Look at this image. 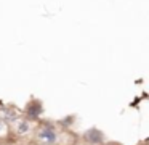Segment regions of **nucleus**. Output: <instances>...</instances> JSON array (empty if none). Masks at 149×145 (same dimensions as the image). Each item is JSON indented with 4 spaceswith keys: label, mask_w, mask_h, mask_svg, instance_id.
Masks as SVG:
<instances>
[{
    "label": "nucleus",
    "mask_w": 149,
    "mask_h": 145,
    "mask_svg": "<svg viewBox=\"0 0 149 145\" xmlns=\"http://www.w3.org/2000/svg\"><path fill=\"white\" fill-rule=\"evenodd\" d=\"M2 144H3V142H2V139H0V145H2Z\"/></svg>",
    "instance_id": "1a4fd4ad"
},
{
    "label": "nucleus",
    "mask_w": 149,
    "mask_h": 145,
    "mask_svg": "<svg viewBox=\"0 0 149 145\" xmlns=\"http://www.w3.org/2000/svg\"><path fill=\"white\" fill-rule=\"evenodd\" d=\"M103 145H123V144H120V142H117V140H111V142H104Z\"/></svg>",
    "instance_id": "0eeeda50"
},
{
    "label": "nucleus",
    "mask_w": 149,
    "mask_h": 145,
    "mask_svg": "<svg viewBox=\"0 0 149 145\" xmlns=\"http://www.w3.org/2000/svg\"><path fill=\"white\" fill-rule=\"evenodd\" d=\"M31 131V122L27 119H18V126H16V135H24Z\"/></svg>",
    "instance_id": "39448f33"
},
{
    "label": "nucleus",
    "mask_w": 149,
    "mask_h": 145,
    "mask_svg": "<svg viewBox=\"0 0 149 145\" xmlns=\"http://www.w3.org/2000/svg\"><path fill=\"white\" fill-rule=\"evenodd\" d=\"M2 110V113H3V121L5 122H16L18 119H19V116H18V111L15 108H0Z\"/></svg>",
    "instance_id": "20e7f679"
},
{
    "label": "nucleus",
    "mask_w": 149,
    "mask_h": 145,
    "mask_svg": "<svg viewBox=\"0 0 149 145\" xmlns=\"http://www.w3.org/2000/svg\"><path fill=\"white\" fill-rule=\"evenodd\" d=\"M40 127L37 131V139L42 145H56L59 139L58 126L48 119H39Z\"/></svg>",
    "instance_id": "f257e3e1"
},
{
    "label": "nucleus",
    "mask_w": 149,
    "mask_h": 145,
    "mask_svg": "<svg viewBox=\"0 0 149 145\" xmlns=\"http://www.w3.org/2000/svg\"><path fill=\"white\" fill-rule=\"evenodd\" d=\"M74 122H75V116L74 115H68V116H64V118L58 119L56 126H59V127H63V129H69Z\"/></svg>",
    "instance_id": "423d86ee"
},
{
    "label": "nucleus",
    "mask_w": 149,
    "mask_h": 145,
    "mask_svg": "<svg viewBox=\"0 0 149 145\" xmlns=\"http://www.w3.org/2000/svg\"><path fill=\"white\" fill-rule=\"evenodd\" d=\"M148 144H149V140H148V139H144V140H143L141 144H138V145H148Z\"/></svg>",
    "instance_id": "6e6552de"
},
{
    "label": "nucleus",
    "mask_w": 149,
    "mask_h": 145,
    "mask_svg": "<svg viewBox=\"0 0 149 145\" xmlns=\"http://www.w3.org/2000/svg\"><path fill=\"white\" fill-rule=\"evenodd\" d=\"M43 111H45V108H43V103L42 100L39 98H31L29 102H27V105L24 106V115H26V118L29 122L32 121H39L40 116L43 115Z\"/></svg>",
    "instance_id": "f03ea898"
},
{
    "label": "nucleus",
    "mask_w": 149,
    "mask_h": 145,
    "mask_svg": "<svg viewBox=\"0 0 149 145\" xmlns=\"http://www.w3.org/2000/svg\"><path fill=\"white\" fill-rule=\"evenodd\" d=\"M82 140H84L85 144H88V145H103L104 142H106V135H104V132L101 131V129L90 127V129H87V131L84 132Z\"/></svg>",
    "instance_id": "7ed1b4c3"
}]
</instances>
